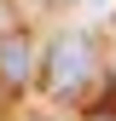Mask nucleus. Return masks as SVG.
<instances>
[{
	"label": "nucleus",
	"instance_id": "obj_2",
	"mask_svg": "<svg viewBox=\"0 0 116 121\" xmlns=\"http://www.w3.org/2000/svg\"><path fill=\"white\" fill-rule=\"evenodd\" d=\"M0 81L6 86H23L29 81V40L23 35H0Z\"/></svg>",
	"mask_w": 116,
	"mask_h": 121
},
{
	"label": "nucleus",
	"instance_id": "obj_1",
	"mask_svg": "<svg viewBox=\"0 0 116 121\" xmlns=\"http://www.w3.org/2000/svg\"><path fill=\"white\" fill-rule=\"evenodd\" d=\"M41 81H47L52 98H81L87 86L99 81V52L87 35H58L47 46V69H41Z\"/></svg>",
	"mask_w": 116,
	"mask_h": 121
}]
</instances>
